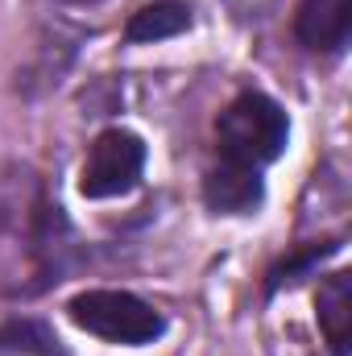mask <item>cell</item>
<instances>
[{
  "label": "cell",
  "instance_id": "obj_3",
  "mask_svg": "<svg viewBox=\"0 0 352 356\" xmlns=\"http://www.w3.org/2000/svg\"><path fill=\"white\" fill-rule=\"evenodd\" d=\"M67 311H71L75 327H83L91 336L108 340V344L141 348V344H154L166 332L162 311H154L145 298H137L129 290H83V294L71 298Z\"/></svg>",
  "mask_w": 352,
  "mask_h": 356
},
{
  "label": "cell",
  "instance_id": "obj_1",
  "mask_svg": "<svg viewBox=\"0 0 352 356\" xmlns=\"http://www.w3.org/2000/svg\"><path fill=\"white\" fill-rule=\"evenodd\" d=\"M58 232H67L63 207L50 203L42 191H33L21 211H0V294H33L58 282L67 253Z\"/></svg>",
  "mask_w": 352,
  "mask_h": 356
},
{
  "label": "cell",
  "instance_id": "obj_6",
  "mask_svg": "<svg viewBox=\"0 0 352 356\" xmlns=\"http://www.w3.org/2000/svg\"><path fill=\"white\" fill-rule=\"evenodd\" d=\"M315 319H319V332L328 340V348L336 356H349L352 344V273L349 269H336L323 277L319 294H315Z\"/></svg>",
  "mask_w": 352,
  "mask_h": 356
},
{
  "label": "cell",
  "instance_id": "obj_8",
  "mask_svg": "<svg viewBox=\"0 0 352 356\" xmlns=\"http://www.w3.org/2000/svg\"><path fill=\"white\" fill-rule=\"evenodd\" d=\"M182 29H191V8L182 0H154L141 13L129 17L125 42H133V46H141V42H166V38H178Z\"/></svg>",
  "mask_w": 352,
  "mask_h": 356
},
{
  "label": "cell",
  "instance_id": "obj_9",
  "mask_svg": "<svg viewBox=\"0 0 352 356\" xmlns=\"http://www.w3.org/2000/svg\"><path fill=\"white\" fill-rule=\"evenodd\" d=\"M0 356H67V348L50 323L8 319V323H0Z\"/></svg>",
  "mask_w": 352,
  "mask_h": 356
},
{
  "label": "cell",
  "instance_id": "obj_7",
  "mask_svg": "<svg viewBox=\"0 0 352 356\" xmlns=\"http://www.w3.org/2000/svg\"><path fill=\"white\" fill-rule=\"evenodd\" d=\"M262 175H249V170H232V166H211V175L203 182V199L211 211L220 216H245L262 203Z\"/></svg>",
  "mask_w": 352,
  "mask_h": 356
},
{
  "label": "cell",
  "instance_id": "obj_4",
  "mask_svg": "<svg viewBox=\"0 0 352 356\" xmlns=\"http://www.w3.org/2000/svg\"><path fill=\"white\" fill-rule=\"evenodd\" d=\"M145 170V141L129 129H104L88 149L79 191L88 199H116L129 195Z\"/></svg>",
  "mask_w": 352,
  "mask_h": 356
},
{
  "label": "cell",
  "instance_id": "obj_10",
  "mask_svg": "<svg viewBox=\"0 0 352 356\" xmlns=\"http://www.w3.org/2000/svg\"><path fill=\"white\" fill-rule=\"evenodd\" d=\"M58 4H95V0H58Z\"/></svg>",
  "mask_w": 352,
  "mask_h": 356
},
{
  "label": "cell",
  "instance_id": "obj_5",
  "mask_svg": "<svg viewBox=\"0 0 352 356\" xmlns=\"http://www.w3.org/2000/svg\"><path fill=\"white\" fill-rule=\"evenodd\" d=\"M294 33L315 54L344 50L352 33V0H298L294 8Z\"/></svg>",
  "mask_w": 352,
  "mask_h": 356
},
{
  "label": "cell",
  "instance_id": "obj_2",
  "mask_svg": "<svg viewBox=\"0 0 352 356\" xmlns=\"http://www.w3.org/2000/svg\"><path fill=\"white\" fill-rule=\"evenodd\" d=\"M290 137V120L278 99L265 91H241L216 120V154L220 166L262 175L273 158H282Z\"/></svg>",
  "mask_w": 352,
  "mask_h": 356
}]
</instances>
